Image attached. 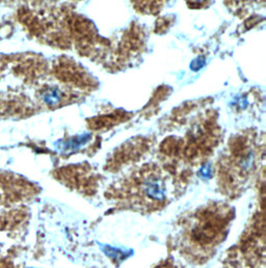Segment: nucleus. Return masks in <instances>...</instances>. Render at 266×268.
Segmentation results:
<instances>
[{
    "instance_id": "nucleus-1",
    "label": "nucleus",
    "mask_w": 266,
    "mask_h": 268,
    "mask_svg": "<svg viewBox=\"0 0 266 268\" xmlns=\"http://www.w3.org/2000/svg\"><path fill=\"white\" fill-rule=\"evenodd\" d=\"M27 187L20 176L0 170V208H9L21 203L27 196L25 192Z\"/></svg>"
},
{
    "instance_id": "nucleus-2",
    "label": "nucleus",
    "mask_w": 266,
    "mask_h": 268,
    "mask_svg": "<svg viewBox=\"0 0 266 268\" xmlns=\"http://www.w3.org/2000/svg\"><path fill=\"white\" fill-rule=\"evenodd\" d=\"M61 99V94L57 89H49L43 94V100L48 105H55Z\"/></svg>"
},
{
    "instance_id": "nucleus-3",
    "label": "nucleus",
    "mask_w": 266,
    "mask_h": 268,
    "mask_svg": "<svg viewBox=\"0 0 266 268\" xmlns=\"http://www.w3.org/2000/svg\"><path fill=\"white\" fill-rule=\"evenodd\" d=\"M205 59L204 58H197L195 60H193L190 64V68L193 70V71H197L202 68V67H204L205 65Z\"/></svg>"
}]
</instances>
